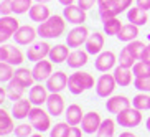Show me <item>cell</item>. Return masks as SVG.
Here are the masks:
<instances>
[{
    "label": "cell",
    "mask_w": 150,
    "mask_h": 137,
    "mask_svg": "<svg viewBox=\"0 0 150 137\" xmlns=\"http://www.w3.org/2000/svg\"><path fill=\"white\" fill-rule=\"evenodd\" d=\"M115 7H117V10H119V13H122V12H125L127 9H130V5H132V0H114Z\"/></svg>",
    "instance_id": "obj_44"
},
{
    "label": "cell",
    "mask_w": 150,
    "mask_h": 137,
    "mask_svg": "<svg viewBox=\"0 0 150 137\" xmlns=\"http://www.w3.org/2000/svg\"><path fill=\"white\" fill-rule=\"evenodd\" d=\"M30 137H43V136H41V134H31Z\"/></svg>",
    "instance_id": "obj_56"
},
{
    "label": "cell",
    "mask_w": 150,
    "mask_h": 137,
    "mask_svg": "<svg viewBox=\"0 0 150 137\" xmlns=\"http://www.w3.org/2000/svg\"><path fill=\"white\" fill-rule=\"evenodd\" d=\"M149 46H150V45H149Z\"/></svg>",
    "instance_id": "obj_58"
},
{
    "label": "cell",
    "mask_w": 150,
    "mask_h": 137,
    "mask_svg": "<svg viewBox=\"0 0 150 137\" xmlns=\"http://www.w3.org/2000/svg\"><path fill=\"white\" fill-rule=\"evenodd\" d=\"M63 17L73 25H83L86 22V10H83L79 5H68L63 10Z\"/></svg>",
    "instance_id": "obj_7"
},
{
    "label": "cell",
    "mask_w": 150,
    "mask_h": 137,
    "mask_svg": "<svg viewBox=\"0 0 150 137\" xmlns=\"http://www.w3.org/2000/svg\"><path fill=\"white\" fill-rule=\"evenodd\" d=\"M7 55H8V46L2 45L0 46V61H7Z\"/></svg>",
    "instance_id": "obj_47"
},
{
    "label": "cell",
    "mask_w": 150,
    "mask_h": 137,
    "mask_svg": "<svg viewBox=\"0 0 150 137\" xmlns=\"http://www.w3.org/2000/svg\"><path fill=\"white\" fill-rule=\"evenodd\" d=\"M137 7L144 10H150V0H137Z\"/></svg>",
    "instance_id": "obj_48"
},
{
    "label": "cell",
    "mask_w": 150,
    "mask_h": 137,
    "mask_svg": "<svg viewBox=\"0 0 150 137\" xmlns=\"http://www.w3.org/2000/svg\"><path fill=\"white\" fill-rule=\"evenodd\" d=\"M134 88L139 89V91H144V93H149L150 91V78H135L134 80Z\"/></svg>",
    "instance_id": "obj_41"
},
{
    "label": "cell",
    "mask_w": 150,
    "mask_h": 137,
    "mask_svg": "<svg viewBox=\"0 0 150 137\" xmlns=\"http://www.w3.org/2000/svg\"><path fill=\"white\" fill-rule=\"evenodd\" d=\"M64 30H66V22L64 17L59 15H51L46 22L40 23V27L36 28L41 38H58L64 33Z\"/></svg>",
    "instance_id": "obj_1"
},
{
    "label": "cell",
    "mask_w": 150,
    "mask_h": 137,
    "mask_svg": "<svg viewBox=\"0 0 150 137\" xmlns=\"http://www.w3.org/2000/svg\"><path fill=\"white\" fill-rule=\"evenodd\" d=\"M125 48L129 50V53L132 55L134 58H135L137 61L142 58V55H144V51H145V45L142 43V41H139V40H134V41H129V45L125 46Z\"/></svg>",
    "instance_id": "obj_33"
},
{
    "label": "cell",
    "mask_w": 150,
    "mask_h": 137,
    "mask_svg": "<svg viewBox=\"0 0 150 137\" xmlns=\"http://www.w3.org/2000/svg\"><path fill=\"white\" fill-rule=\"evenodd\" d=\"M93 86H94V78L89 73H83V71L73 73L68 80V89L73 94H81L86 89H91Z\"/></svg>",
    "instance_id": "obj_2"
},
{
    "label": "cell",
    "mask_w": 150,
    "mask_h": 137,
    "mask_svg": "<svg viewBox=\"0 0 150 137\" xmlns=\"http://www.w3.org/2000/svg\"><path fill=\"white\" fill-rule=\"evenodd\" d=\"M38 4H46V2H50V0H36Z\"/></svg>",
    "instance_id": "obj_55"
},
{
    "label": "cell",
    "mask_w": 150,
    "mask_h": 137,
    "mask_svg": "<svg viewBox=\"0 0 150 137\" xmlns=\"http://www.w3.org/2000/svg\"><path fill=\"white\" fill-rule=\"evenodd\" d=\"M31 7H33L31 0H13V13H17V15L30 12Z\"/></svg>",
    "instance_id": "obj_39"
},
{
    "label": "cell",
    "mask_w": 150,
    "mask_h": 137,
    "mask_svg": "<svg viewBox=\"0 0 150 137\" xmlns=\"http://www.w3.org/2000/svg\"><path fill=\"white\" fill-rule=\"evenodd\" d=\"M68 78L63 71H56L54 75H51L46 80V88H48L50 93H59V91H63V89L68 86Z\"/></svg>",
    "instance_id": "obj_9"
},
{
    "label": "cell",
    "mask_w": 150,
    "mask_h": 137,
    "mask_svg": "<svg viewBox=\"0 0 150 137\" xmlns=\"http://www.w3.org/2000/svg\"><path fill=\"white\" fill-rule=\"evenodd\" d=\"M31 111V101L30 99H18L15 101L13 107H12V116L15 119H25L30 116Z\"/></svg>",
    "instance_id": "obj_19"
},
{
    "label": "cell",
    "mask_w": 150,
    "mask_h": 137,
    "mask_svg": "<svg viewBox=\"0 0 150 137\" xmlns=\"http://www.w3.org/2000/svg\"><path fill=\"white\" fill-rule=\"evenodd\" d=\"M50 50H51V46H50L46 41H38V43H33L28 48L27 51V56L30 61H41L45 56H48L50 55Z\"/></svg>",
    "instance_id": "obj_8"
},
{
    "label": "cell",
    "mask_w": 150,
    "mask_h": 137,
    "mask_svg": "<svg viewBox=\"0 0 150 137\" xmlns=\"http://www.w3.org/2000/svg\"><path fill=\"white\" fill-rule=\"evenodd\" d=\"M97 0H78V5H79L83 10H89V9H93L94 4H96Z\"/></svg>",
    "instance_id": "obj_45"
},
{
    "label": "cell",
    "mask_w": 150,
    "mask_h": 137,
    "mask_svg": "<svg viewBox=\"0 0 150 137\" xmlns=\"http://www.w3.org/2000/svg\"><path fill=\"white\" fill-rule=\"evenodd\" d=\"M112 0H97V5H99V9L101 7H106V5H109Z\"/></svg>",
    "instance_id": "obj_52"
},
{
    "label": "cell",
    "mask_w": 150,
    "mask_h": 137,
    "mask_svg": "<svg viewBox=\"0 0 150 137\" xmlns=\"http://www.w3.org/2000/svg\"><path fill=\"white\" fill-rule=\"evenodd\" d=\"M119 137H135V136H134L132 132H122V134H120Z\"/></svg>",
    "instance_id": "obj_54"
},
{
    "label": "cell",
    "mask_w": 150,
    "mask_h": 137,
    "mask_svg": "<svg viewBox=\"0 0 150 137\" xmlns=\"http://www.w3.org/2000/svg\"><path fill=\"white\" fill-rule=\"evenodd\" d=\"M99 13H101L102 20H107V18L117 17V15H119V10H117V7H115L114 0H112L109 5H106V7H101V9H99Z\"/></svg>",
    "instance_id": "obj_37"
},
{
    "label": "cell",
    "mask_w": 150,
    "mask_h": 137,
    "mask_svg": "<svg viewBox=\"0 0 150 137\" xmlns=\"http://www.w3.org/2000/svg\"><path fill=\"white\" fill-rule=\"evenodd\" d=\"M18 28H20V23L15 17H10V15H2L0 17V31H4L5 35L13 36Z\"/></svg>",
    "instance_id": "obj_20"
},
{
    "label": "cell",
    "mask_w": 150,
    "mask_h": 137,
    "mask_svg": "<svg viewBox=\"0 0 150 137\" xmlns=\"http://www.w3.org/2000/svg\"><path fill=\"white\" fill-rule=\"evenodd\" d=\"M64 116H66V122L69 124V126H78V124H81V121H83V117H84L83 109H81V106H78V104L68 106Z\"/></svg>",
    "instance_id": "obj_24"
},
{
    "label": "cell",
    "mask_w": 150,
    "mask_h": 137,
    "mask_svg": "<svg viewBox=\"0 0 150 137\" xmlns=\"http://www.w3.org/2000/svg\"><path fill=\"white\" fill-rule=\"evenodd\" d=\"M104 48V36L99 31H94L93 35H89L88 41H86V51L89 55H97L101 53V50Z\"/></svg>",
    "instance_id": "obj_17"
},
{
    "label": "cell",
    "mask_w": 150,
    "mask_h": 137,
    "mask_svg": "<svg viewBox=\"0 0 150 137\" xmlns=\"http://www.w3.org/2000/svg\"><path fill=\"white\" fill-rule=\"evenodd\" d=\"M147 129H149V131H150V117H149V119H147Z\"/></svg>",
    "instance_id": "obj_57"
},
{
    "label": "cell",
    "mask_w": 150,
    "mask_h": 137,
    "mask_svg": "<svg viewBox=\"0 0 150 137\" xmlns=\"http://www.w3.org/2000/svg\"><path fill=\"white\" fill-rule=\"evenodd\" d=\"M58 2H59L61 5H64V7H68V5H73V4H74V0H58Z\"/></svg>",
    "instance_id": "obj_53"
},
{
    "label": "cell",
    "mask_w": 150,
    "mask_h": 137,
    "mask_svg": "<svg viewBox=\"0 0 150 137\" xmlns=\"http://www.w3.org/2000/svg\"><path fill=\"white\" fill-rule=\"evenodd\" d=\"M13 131H15V124H13L12 116L5 109H0V137L13 132Z\"/></svg>",
    "instance_id": "obj_25"
},
{
    "label": "cell",
    "mask_w": 150,
    "mask_h": 137,
    "mask_svg": "<svg viewBox=\"0 0 150 137\" xmlns=\"http://www.w3.org/2000/svg\"><path fill=\"white\" fill-rule=\"evenodd\" d=\"M127 18L129 22L140 27V25H145L147 20H150V17H147V10L140 9V7H134V9H129L127 12Z\"/></svg>",
    "instance_id": "obj_23"
},
{
    "label": "cell",
    "mask_w": 150,
    "mask_h": 137,
    "mask_svg": "<svg viewBox=\"0 0 150 137\" xmlns=\"http://www.w3.org/2000/svg\"><path fill=\"white\" fill-rule=\"evenodd\" d=\"M137 36H139V27L134 25V23H127V25H122L117 38L120 41H127L129 43V41H134Z\"/></svg>",
    "instance_id": "obj_26"
},
{
    "label": "cell",
    "mask_w": 150,
    "mask_h": 137,
    "mask_svg": "<svg viewBox=\"0 0 150 137\" xmlns=\"http://www.w3.org/2000/svg\"><path fill=\"white\" fill-rule=\"evenodd\" d=\"M149 22H150V20H149Z\"/></svg>",
    "instance_id": "obj_59"
},
{
    "label": "cell",
    "mask_w": 150,
    "mask_h": 137,
    "mask_svg": "<svg viewBox=\"0 0 150 137\" xmlns=\"http://www.w3.org/2000/svg\"><path fill=\"white\" fill-rule=\"evenodd\" d=\"M137 63V60L132 56V55L129 53V50L127 48H124L122 51H120V55H119V66H122V68H134V65Z\"/></svg>",
    "instance_id": "obj_36"
},
{
    "label": "cell",
    "mask_w": 150,
    "mask_h": 137,
    "mask_svg": "<svg viewBox=\"0 0 150 137\" xmlns=\"http://www.w3.org/2000/svg\"><path fill=\"white\" fill-rule=\"evenodd\" d=\"M28 13H30V18L33 20V22H40V23L46 22V20L51 17V13H50V9H48L45 4H36V5H33Z\"/></svg>",
    "instance_id": "obj_21"
},
{
    "label": "cell",
    "mask_w": 150,
    "mask_h": 137,
    "mask_svg": "<svg viewBox=\"0 0 150 137\" xmlns=\"http://www.w3.org/2000/svg\"><path fill=\"white\" fill-rule=\"evenodd\" d=\"M115 121L122 127H135L142 122V114L135 107H129V109L122 111L119 114H115Z\"/></svg>",
    "instance_id": "obj_4"
},
{
    "label": "cell",
    "mask_w": 150,
    "mask_h": 137,
    "mask_svg": "<svg viewBox=\"0 0 150 137\" xmlns=\"http://www.w3.org/2000/svg\"><path fill=\"white\" fill-rule=\"evenodd\" d=\"M31 129H33L31 124H20V126L15 127V136L17 137H30L31 136Z\"/></svg>",
    "instance_id": "obj_42"
},
{
    "label": "cell",
    "mask_w": 150,
    "mask_h": 137,
    "mask_svg": "<svg viewBox=\"0 0 150 137\" xmlns=\"http://www.w3.org/2000/svg\"><path fill=\"white\" fill-rule=\"evenodd\" d=\"M81 131H83V129H78L76 126H71L68 134H66V137H81Z\"/></svg>",
    "instance_id": "obj_46"
},
{
    "label": "cell",
    "mask_w": 150,
    "mask_h": 137,
    "mask_svg": "<svg viewBox=\"0 0 150 137\" xmlns=\"http://www.w3.org/2000/svg\"><path fill=\"white\" fill-rule=\"evenodd\" d=\"M31 73H33L35 81L48 80L50 76L53 75V63H51V61H45V60L36 61V65H35V68L31 70Z\"/></svg>",
    "instance_id": "obj_13"
},
{
    "label": "cell",
    "mask_w": 150,
    "mask_h": 137,
    "mask_svg": "<svg viewBox=\"0 0 150 137\" xmlns=\"http://www.w3.org/2000/svg\"><path fill=\"white\" fill-rule=\"evenodd\" d=\"M28 119H30V124L33 126V129L36 131H40V132H45V131H48L50 129V116L41 109V106H35L31 107L30 111V116H28Z\"/></svg>",
    "instance_id": "obj_3"
},
{
    "label": "cell",
    "mask_w": 150,
    "mask_h": 137,
    "mask_svg": "<svg viewBox=\"0 0 150 137\" xmlns=\"http://www.w3.org/2000/svg\"><path fill=\"white\" fill-rule=\"evenodd\" d=\"M120 28H122V23H120V20L117 17L104 20V31H106V35H115L117 36Z\"/></svg>",
    "instance_id": "obj_32"
},
{
    "label": "cell",
    "mask_w": 150,
    "mask_h": 137,
    "mask_svg": "<svg viewBox=\"0 0 150 137\" xmlns=\"http://www.w3.org/2000/svg\"><path fill=\"white\" fill-rule=\"evenodd\" d=\"M13 13V0H2L0 2V15Z\"/></svg>",
    "instance_id": "obj_43"
},
{
    "label": "cell",
    "mask_w": 150,
    "mask_h": 137,
    "mask_svg": "<svg viewBox=\"0 0 150 137\" xmlns=\"http://www.w3.org/2000/svg\"><path fill=\"white\" fill-rule=\"evenodd\" d=\"M36 33L38 31L35 30L33 27H30V25H23V27H20L17 31H15V41H17L18 45H30L33 43V40L36 38Z\"/></svg>",
    "instance_id": "obj_12"
},
{
    "label": "cell",
    "mask_w": 150,
    "mask_h": 137,
    "mask_svg": "<svg viewBox=\"0 0 150 137\" xmlns=\"http://www.w3.org/2000/svg\"><path fill=\"white\" fill-rule=\"evenodd\" d=\"M134 76L135 78H150V63L137 61L134 65Z\"/></svg>",
    "instance_id": "obj_34"
},
{
    "label": "cell",
    "mask_w": 150,
    "mask_h": 137,
    "mask_svg": "<svg viewBox=\"0 0 150 137\" xmlns=\"http://www.w3.org/2000/svg\"><path fill=\"white\" fill-rule=\"evenodd\" d=\"M69 124L68 122H58L53 129H51V132H50V137H66L68 131H69Z\"/></svg>",
    "instance_id": "obj_40"
},
{
    "label": "cell",
    "mask_w": 150,
    "mask_h": 137,
    "mask_svg": "<svg viewBox=\"0 0 150 137\" xmlns=\"http://www.w3.org/2000/svg\"><path fill=\"white\" fill-rule=\"evenodd\" d=\"M25 91H27V86L18 80V78L13 76V78L8 81V86H7V96H8L12 101L22 99V96L25 94Z\"/></svg>",
    "instance_id": "obj_16"
},
{
    "label": "cell",
    "mask_w": 150,
    "mask_h": 137,
    "mask_svg": "<svg viewBox=\"0 0 150 137\" xmlns=\"http://www.w3.org/2000/svg\"><path fill=\"white\" fill-rule=\"evenodd\" d=\"M46 89L48 88H45V86H41V84H33V86H31L28 99L31 101L33 106H41L43 102H46V99H48Z\"/></svg>",
    "instance_id": "obj_18"
},
{
    "label": "cell",
    "mask_w": 150,
    "mask_h": 137,
    "mask_svg": "<svg viewBox=\"0 0 150 137\" xmlns=\"http://www.w3.org/2000/svg\"><path fill=\"white\" fill-rule=\"evenodd\" d=\"M88 38H89L88 28L83 27V25H79V27L73 28V30L66 35V45L69 46V48H78V46H81L83 43H86Z\"/></svg>",
    "instance_id": "obj_5"
},
{
    "label": "cell",
    "mask_w": 150,
    "mask_h": 137,
    "mask_svg": "<svg viewBox=\"0 0 150 137\" xmlns=\"http://www.w3.org/2000/svg\"><path fill=\"white\" fill-rule=\"evenodd\" d=\"M5 97H7V91H5V88H0V104L5 101Z\"/></svg>",
    "instance_id": "obj_50"
},
{
    "label": "cell",
    "mask_w": 150,
    "mask_h": 137,
    "mask_svg": "<svg viewBox=\"0 0 150 137\" xmlns=\"http://www.w3.org/2000/svg\"><path fill=\"white\" fill-rule=\"evenodd\" d=\"M114 65H115V55L112 51H102V53H99L96 63H94L96 70L101 71V73H107L110 68H114Z\"/></svg>",
    "instance_id": "obj_15"
},
{
    "label": "cell",
    "mask_w": 150,
    "mask_h": 137,
    "mask_svg": "<svg viewBox=\"0 0 150 137\" xmlns=\"http://www.w3.org/2000/svg\"><path fill=\"white\" fill-rule=\"evenodd\" d=\"M101 122H102L101 116L97 114L96 111H91L88 114H84L83 121H81V129H83V132H86V134H94V132H97Z\"/></svg>",
    "instance_id": "obj_10"
},
{
    "label": "cell",
    "mask_w": 150,
    "mask_h": 137,
    "mask_svg": "<svg viewBox=\"0 0 150 137\" xmlns=\"http://www.w3.org/2000/svg\"><path fill=\"white\" fill-rule=\"evenodd\" d=\"M15 78H18V80L22 81L27 88H31L33 86V83H35V78H33V73H31L28 68H18V70H15Z\"/></svg>",
    "instance_id": "obj_30"
},
{
    "label": "cell",
    "mask_w": 150,
    "mask_h": 137,
    "mask_svg": "<svg viewBox=\"0 0 150 137\" xmlns=\"http://www.w3.org/2000/svg\"><path fill=\"white\" fill-rule=\"evenodd\" d=\"M50 61L51 63H63L69 56V46L68 45H56L50 50Z\"/></svg>",
    "instance_id": "obj_22"
},
{
    "label": "cell",
    "mask_w": 150,
    "mask_h": 137,
    "mask_svg": "<svg viewBox=\"0 0 150 137\" xmlns=\"http://www.w3.org/2000/svg\"><path fill=\"white\" fill-rule=\"evenodd\" d=\"M114 78H115V83L119 86H129L132 83V73L129 68H122V66H117L114 70Z\"/></svg>",
    "instance_id": "obj_28"
},
{
    "label": "cell",
    "mask_w": 150,
    "mask_h": 137,
    "mask_svg": "<svg viewBox=\"0 0 150 137\" xmlns=\"http://www.w3.org/2000/svg\"><path fill=\"white\" fill-rule=\"evenodd\" d=\"M7 46H8V55H7L5 63H8L12 66H20L23 63V53L18 48H15L13 45H7Z\"/></svg>",
    "instance_id": "obj_29"
},
{
    "label": "cell",
    "mask_w": 150,
    "mask_h": 137,
    "mask_svg": "<svg viewBox=\"0 0 150 137\" xmlns=\"http://www.w3.org/2000/svg\"><path fill=\"white\" fill-rule=\"evenodd\" d=\"M13 75H15V71L12 65H8L5 61H0V83H8L13 78Z\"/></svg>",
    "instance_id": "obj_35"
},
{
    "label": "cell",
    "mask_w": 150,
    "mask_h": 137,
    "mask_svg": "<svg viewBox=\"0 0 150 137\" xmlns=\"http://www.w3.org/2000/svg\"><path fill=\"white\" fill-rule=\"evenodd\" d=\"M46 107L51 116H61L64 112V99L59 93H51L48 94L46 99Z\"/></svg>",
    "instance_id": "obj_11"
},
{
    "label": "cell",
    "mask_w": 150,
    "mask_h": 137,
    "mask_svg": "<svg viewBox=\"0 0 150 137\" xmlns=\"http://www.w3.org/2000/svg\"><path fill=\"white\" fill-rule=\"evenodd\" d=\"M88 51H81V50H74L71 51L68 56V66L71 68H81L88 63Z\"/></svg>",
    "instance_id": "obj_27"
},
{
    "label": "cell",
    "mask_w": 150,
    "mask_h": 137,
    "mask_svg": "<svg viewBox=\"0 0 150 137\" xmlns=\"http://www.w3.org/2000/svg\"><path fill=\"white\" fill-rule=\"evenodd\" d=\"M132 102H134V107L139 111L150 109V96L149 94H137Z\"/></svg>",
    "instance_id": "obj_38"
},
{
    "label": "cell",
    "mask_w": 150,
    "mask_h": 137,
    "mask_svg": "<svg viewBox=\"0 0 150 137\" xmlns=\"http://www.w3.org/2000/svg\"><path fill=\"white\" fill-rule=\"evenodd\" d=\"M8 38H12V36H8V35H5L4 31H0V45H2V43H5V41L8 40Z\"/></svg>",
    "instance_id": "obj_51"
},
{
    "label": "cell",
    "mask_w": 150,
    "mask_h": 137,
    "mask_svg": "<svg viewBox=\"0 0 150 137\" xmlns=\"http://www.w3.org/2000/svg\"><path fill=\"white\" fill-rule=\"evenodd\" d=\"M115 86H117V83H115L114 75H102L96 83V93L101 97H107L114 93Z\"/></svg>",
    "instance_id": "obj_6"
},
{
    "label": "cell",
    "mask_w": 150,
    "mask_h": 137,
    "mask_svg": "<svg viewBox=\"0 0 150 137\" xmlns=\"http://www.w3.org/2000/svg\"><path fill=\"white\" fill-rule=\"evenodd\" d=\"M129 107H130V101L125 96H112L106 102V109L112 114H119V112L129 109Z\"/></svg>",
    "instance_id": "obj_14"
},
{
    "label": "cell",
    "mask_w": 150,
    "mask_h": 137,
    "mask_svg": "<svg viewBox=\"0 0 150 137\" xmlns=\"http://www.w3.org/2000/svg\"><path fill=\"white\" fill-rule=\"evenodd\" d=\"M142 61H145V63H150V46H147L145 48V51H144V55H142V58H140ZM139 60V61H140Z\"/></svg>",
    "instance_id": "obj_49"
},
{
    "label": "cell",
    "mask_w": 150,
    "mask_h": 137,
    "mask_svg": "<svg viewBox=\"0 0 150 137\" xmlns=\"http://www.w3.org/2000/svg\"><path fill=\"white\" fill-rule=\"evenodd\" d=\"M114 129H115V122L112 119H104L97 129V137H112L114 136Z\"/></svg>",
    "instance_id": "obj_31"
}]
</instances>
